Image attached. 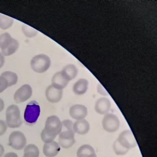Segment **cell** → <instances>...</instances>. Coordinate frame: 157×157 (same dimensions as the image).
<instances>
[{"mask_svg":"<svg viewBox=\"0 0 157 157\" xmlns=\"http://www.w3.org/2000/svg\"><path fill=\"white\" fill-rule=\"evenodd\" d=\"M98 93L101 94V95H104V96L108 95V94L107 92L105 90V89H104V88L103 87V86H102L101 85H99V86H98Z\"/></svg>","mask_w":157,"mask_h":157,"instance_id":"29","label":"cell"},{"mask_svg":"<svg viewBox=\"0 0 157 157\" xmlns=\"http://www.w3.org/2000/svg\"><path fill=\"white\" fill-rule=\"evenodd\" d=\"M74 131L66 130L59 134V144L60 146L64 149L71 148L75 143Z\"/></svg>","mask_w":157,"mask_h":157,"instance_id":"9","label":"cell"},{"mask_svg":"<svg viewBox=\"0 0 157 157\" xmlns=\"http://www.w3.org/2000/svg\"><path fill=\"white\" fill-rule=\"evenodd\" d=\"M1 76L4 78L7 82L9 87L14 86L18 81V76L16 73L6 71L2 73Z\"/></svg>","mask_w":157,"mask_h":157,"instance_id":"19","label":"cell"},{"mask_svg":"<svg viewBox=\"0 0 157 157\" xmlns=\"http://www.w3.org/2000/svg\"><path fill=\"white\" fill-rule=\"evenodd\" d=\"M87 157H97V155H96V153H94L91 154V155H89Z\"/></svg>","mask_w":157,"mask_h":157,"instance_id":"34","label":"cell"},{"mask_svg":"<svg viewBox=\"0 0 157 157\" xmlns=\"http://www.w3.org/2000/svg\"><path fill=\"white\" fill-rule=\"evenodd\" d=\"M117 140L123 147L128 150H130L137 146V142L135 136L130 130L122 132Z\"/></svg>","mask_w":157,"mask_h":157,"instance_id":"7","label":"cell"},{"mask_svg":"<svg viewBox=\"0 0 157 157\" xmlns=\"http://www.w3.org/2000/svg\"><path fill=\"white\" fill-rule=\"evenodd\" d=\"M7 127L5 122L2 120H0V136H2L6 133L7 130Z\"/></svg>","mask_w":157,"mask_h":157,"instance_id":"28","label":"cell"},{"mask_svg":"<svg viewBox=\"0 0 157 157\" xmlns=\"http://www.w3.org/2000/svg\"><path fill=\"white\" fill-rule=\"evenodd\" d=\"M111 108V102L106 98H100L97 100L95 104V111L100 115H106L108 113Z\"/></svg>","mask_w":157,"mask_h":157,"instance_id":"12","label":"cell"},{"mask_svg":"<svg viewBox=\"0 0 157 157\" xmlns=\"http://www.w3.org/2000/svg\"><path fill=\"white\" fill-rule=\"evenodd\" d=\"M6 123L11 128H20L22 124L20 108L16 105L9 106L6 111Z\"/></svg>","mask_w":157,"mask_h":157,"instance_id":"2","label":"cell"},{"mask_svg":"<svg viewBox=\"0 0 157 157\" xmlns=\"http://www.w3.org/2000/svg\"><path fill=\"white\" fill-rule=\"evenodd\" d=\"M5 63V57L0 52V69L3 67Z\"/></svg>","mask_w":157,"mask_h":157,"instance_id":"30","label":"cell"},{"mask_svg":"<svg viewBox=\"0 0 157 157\" xmlns=\"http://www.w3.org/2000/svg\"><path fill=\"white\" fill-rule=\"evenodd\" d=\"M5 107L4 101L2 98H0V112H1L4 109Z\"/></svg>","mask_w":157,"mask_h":157,"instance_id":"32","label":"cell"},{"mask_svg":"<svg viewBox=\"0 0 157 157\" xmlns=\"http://www.w3.org/2000/svg\"><path fill=\"white\" fill-rule=\"evenodd\" d=\"M5 152L4 147L3 145L0 144V157H2Z\"/></svg>","mask_w":157,"mask_h":157,"instance_id":"33","label":"cell"},{"mask_svg":"<svg viewBox=\"0 0 157 157\" xmlns=\"http://www.w3.org/2000/svg\"><path fill=\"white\" fill-rule=\"evenodd\" d=\"M39 150L35 144H30L24 148V153L23 157H39Z\"/></svg>","mask_w":157,"mask_h":157,"instance_id":"20","label":"cell"},{"mask_svg":"<svg viewBox=\"0 0 157 157\" xmlns=\"http://www.w3.org/2000/svg\"><path fill=\"white\" fill-rule=\"evenodd\" d=\"M40 114V107L35 101L29 102L25 110L24 118L28 124H34L36 122Z\"/></svg>","mask_w":157,"mask_h":157,"instance_id":"4","label":"cell"},{"mask_svg":"<svg viewBox=\"0 0 157 157\" xmlns=\"http://www.w3.org/2000/svg\"><path fill=\"white\" fill-rule=\"evenodd\" d=\"M27 138L23 133L20 131H14L9 138V145L16 150H21L26 147Z\"/></svg>","mask_w":157,"mask_h":157,"instance_id":"6","label":"cell"},{"mask_svg":"<svg viewBox=\"0 0 157 157\" xmlns=\"http://www.w3.org/2000/svg\"><path fill=\"white\" fill-rule=\"evenodd\" d=\"M62 126L67 129V130H73V123L71 120L66 119L62 122Z\"/></svg>","mask_w":157,"mask_h":157,"instance_id":"27","label":"cell"},{"mask_svg":"<svg viewBox=\"0 0 157 157\" xmlns=\"http://www.w3.org/2000/svg\"><path fill=\"white\" fill-rule=\"evenodd\" d=\"M51 64V60L46 54L36 55L30 61V66L35 72L42 74L47 71Z\"/></svg>","mask_w":157,"mask_h":157,"instance_id":"3","label":"cell"},{"mask_svg":"<svg viewBox=\"0 0 157 157\" xmlns=\"http://www.w3.org/2000/svg\"><path fill=\"white\" fill-rule=\"evenodd\" d=\"M114 151L116 155L122 156L127 154L129 150L125 149L119 144L117 140H116L113 145Z\"/></svg>","mask_w":157,"mask_h":157,"instance_id":"25","label":"cell"},{"mask_svg":"<svg viewBox=\"0 0 157 157\" xmlns=\"http://www.w3.org/2000/svg\"><path fill=\"white\" fill-rule=\"evenodd\" d=\"M20 47V44L16 39L13 38L10 44L5 49L1 50V52L4 57L10 56L14 54Z\"/></svg>","mask_w":157,"mask_h":157,"instance_id":"18","label":"cell"},{"mask_svg":"<svg viewBox=\"0 0 157 157\" xmlns=\"http://www.w3.org/2000/svg\"><path fill=\"white\" fill-rule=\"evenodd\" d=\"M21 29L23 34L28 38H33L36 36L38 33V31L32 27L28 26V25H23Z\"/></svg>","mask_w":157,"mask_h":157,"instance_id":"23","label":"cell"},{"mask_svg":"<svg viewBox=\"0 0 157 157\" xmlns=\"http://www.w3.org/2000/svg\"><path fill=\"white\" fill-rule=\"evenodd\" d=\"M62 122L58 117L52 115L46 119L45 126L41 134V139L44 144L51 143L62 131Z\"/></svg>","mask_w":157,"mask_h":157,"instance_id":"1","label":"cell"},{"mask_svg":"<svg viewBox=\"0 0 157 157\" xmlns=\"http://www.w3.org/2000/svg\"><path fill=\"white\" fill-rule=\"evenodd\" d=\"M88 87V82L85 79H80L74 85V92L77 95H82L86 92Z\"/></svg>","mask_w":157,"mask_h":157,"instance_id":"16","label":"cell"},{"mask_svg":"<svg viewBox=\"0 0 157 157\" xmlns=\"http://www.w3.org/2000/svg\"><path fill=\"white\" fill-rule=\"evenodd\" d=\"M69 81L67 80L63 75L62 74L61 71L56 73L53 75L52 79V86L57 88L58 89L63 90L67 86Z\"/></svg>","mask_w":157,"mask_h":157,"instance_id":"15","label":"cell"},{"mask_svg":"<svg viewBox=\"0 0 157 157\" xmlns=\"http://www.w3.org/2000/svg\"><path fill=\"white\" fill-rule=\"evenodd\" d=\"M3 157H18L17 154L15 152H9L6 153Z\"/></svg>","mask_w":157,"mask_h":157,"instance_id":"31","label":"cell"},{"mask_svg":"<svg viewBox=\"0 0 157 157\" xmlns=\"http://www.w3.org/2000/svg\"><path fill=\"white\" fill-rule=\"evenodd\" d=\"M61 72L65 78L70 81L76 78L78 75V70L74 65L69 64L64 67Z\"/></svg>","mask_w":157,"mask_h":157,"instance_id":"17","label":"cell"},{"mask_svg":"<svg viewBox=\"0 0 157 157\" xmlns=\"http://www.w3.org/2000/svg\"><path fill=\"white\" fill-rule=\"evenodd\" d=\"M90 124L85 119L76 121L73 124V130L75 133L80 135H85L90 130Z\"/></svg>","mask_w":157,"mask_h":157,"instance_id":"14","label":"cell"},{"mask_svg":"<svg viewBox=\"0 0 157 157\" xmlns=\"http://www.w3.org/2000/svg\"><path fill=\"white\" fill-rule=\"evenodd\" d=\"M14 19L10 17L0 13V29L7 30L12 27Z\"/></svg>","mask_w":157,"mask_h":157,"instance_id":"22","label":"cell"},{"mask_svg":"<svg viewBox=\"0 0 157 157\" xmlns=\"http://www.w3.org/2000/svg\"><path fill=\"white\" fill-rule=\"evenodd\" d=\"M8 87L7 82L5 78L0 76V93L5 91Z\"/></svg>","mask_w":157,"mask_h":157,"instance_id":"26","label":"cell"},{"mask_svg":"<svg viewBox=\"0 0 157 157\" xmlns=\"http://www.w3.org/2000/svg\"><path fill=\"white\" fill-rule=\"evenodd\" d=\"M60 146L58 143L53 141L44 144L43 147V153L47 157H55L59 153Z\"/></svg>","mask_w":157,"mask_h":157,"instance_id":"13","label":"cell"},{"mask_svg":"<svg viewBox=\"0 0 157 157\" xmlns=\"http://www.w3.org/2000/svg\"><path fill=\"white\" fill-rule=\"evenodd\" d=\"M95 153V150L91 145L84 144L78 149L77 152V157H87L89 155Z\"/></svg>","mask_w":157,"mask_h":157,"instance_id":"21","label":"cell"},{"mask_svg":"<svg viewBox=\"0 0 157 157\" xmlns=\"http://www.w3.org/2000/svg\"><path fill=\"white\" fill-rule=\"evenodd\" d=\"M12 38L11 35L8 33H5L0 35V49L1 50L5 49L10 44Z\"/></svg>","mask_w":157,"mask_h":157,"instance_id":"24","label":"cell"},{"mask_svg":"<svg viewBox=\"0 0 157 157\" xmlns=\"http://www.w3.org/2000/svg\"><path fill=\"white\" fill-rule=\"evenodd\" d=\"M33 94L32 87L29 84H25L18 88L14 95V100L17 103L25 102L31 97Z\"/></svg>","mask_w":157,"mask_h":157,"instance_id":"8","label":"cell"},{"mask_svg":"<svg viewBox=\"0 0 157 157\" xmlns=\"http://www.w3.org/2000/svg\"><path fill=\"white\" fill-rule=\"evenodd\" d=\"M63 96L62 90L50 85L45 90V96L47 101L51 103H55L59 102Z\"/></svg>","mask_w":157,"mask_h":157,"instance_id":"10","label":"cell"},{"mask_svg":"<svg viewBox=\"0 0 157 157\" xmlns=\"http://www.w3.org/2000/svg\"><path fill=\"white\" fill-rule=\"evenodd\" d=\"M70 116L76 121L85 119L88 114L87 108L82 104H75L71 107L69 110Z\"/></svg>","mask_w":157,"mask_h":157,"instance_id":"11","label":"cell"},{"mask_svg":"<svg viewBox=\"0 0 157 157\" xmlns=\"http://www.w3.org/2000/svg\"><path fill=\"white\" fill-rule=\"evenodd\" d=\"M120 125L121 122L119 118L113 114H107L102 119V128L104 130L109 133H114L117 131Z\"/></svg>","mask_w":157,"mask_h":157,"instance_id":"5","label":"cell"}]
</instances>
